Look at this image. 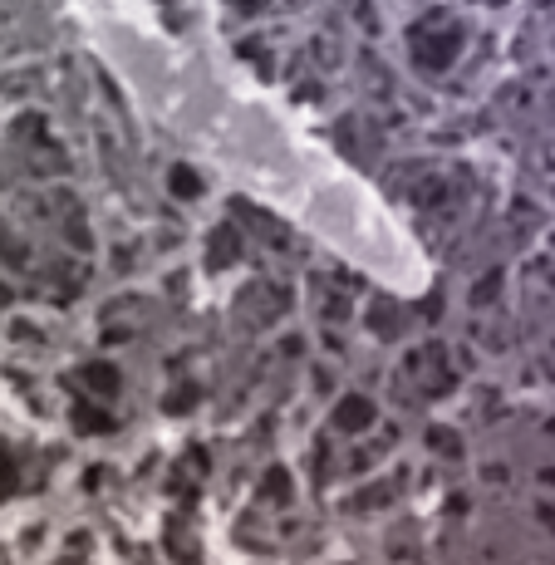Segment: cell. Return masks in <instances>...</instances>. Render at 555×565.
<instances>
[{
  "instance_id": "cell-1",
  "label": "cell",
  "mask_w": 555,
  "mask_h": 565,
  "mask_svg": "<svg viewBox=\"0 0 555 565\" xmlns=\"http://www.w3.org/2000/svg\"><path fill=\"white\" fill-rule=\"evenodd\" d=\"M457 50H462V30L447 25V20H443V35H428V30L413 35V55H418L423 69H447L457 59Z\"/></svg>"
},
{
  "instance_id": "cell-2",
  "label": "cell",
  "mask_w": 555,
  "mask_h": 565,
  "mask_svg": "<svg viewBox=\"0 0 555 565\" xmlns=\"http://www.w3.org/2000/svg\"><path fill=\"white\" fill-rule=\"evenodd\" d=\"M197 187H202V182L192 177V168H172V192H177V197H197Z\"/></svg>"
},
{
  "instance_id": "cell-3",
  "label": "cell",
  "mask_w": 555,
  "mask_h": 565,
  "mask_svg": "<svg viewBox=\"0 0 555 565\" xmlns=\"http://www.w3.org/2000/svg\"><path fill=\"white\" fill-rule=\"evenodd\" d=\"M364 418H369V408H364V403H349V408H344V423H349V428H354V423H364Z\"/></svg>"
},
{
  "instance_id": "cell-4",
  "label": "cell",
  "mask_w": 555,
  "mask_h": 565,
  "mask_svg": "<svg viewBox=\"0 0 555 565\" xmlns=\"http://www.w3.org/2000/svg\"><path fill=\"white\" fill-rule=\"evenodd\" d=\"M241 5H246V10H251V5H261V0H241Z\"/></svg>"
}]
</instances>
